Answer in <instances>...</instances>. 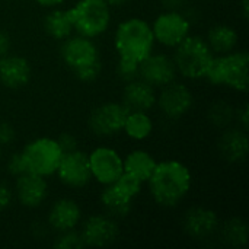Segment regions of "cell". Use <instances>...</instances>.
<instances>
[{
    "mask_svg": "<svg viewBox=\"0 0 249 249\" xmlns=\"http://www.w3.org/2000/svg\"><path fill=\"white\" fill-rule=\"evenodd\" d=\"M147 182L156 204L175 207L191 188V172L178 160H165L156 163Z\"/></svg>",
    "mask_w": 249,
    "mask_h": 249,
    "instance_id": "6da1fadb",
    "label": "cell"
},
{
    "mask_svg": "<svg viewBox=\"0 0 249 249\" xmlns=\"http://www.w3.org/2000/svg\"><path fill=\"white\" fill-rule=\"evenodd\" d=\"M155 35L152 26L140 19L131 18L117 26L114 44L120 60L140 64L150 53H153Z\"/></svg>",
    "mask_w": 249,
    "mask_h": 249,
    "instance_id": "7a4b0ae2",
    "label": "cell"
},
{
    "mask_svg": "<svg viewBox=\"0 0 249 249\" xmlns=\"http://www.w3.org/2000/svg\"><path fill=\"white\" fill-rule=\"evenodd\" d=\"M248 63L247 51L220 54L219 57H213L204 77L212 85H226L235 90L247 92L249 82Z\"/></svg>",
    "mask_w": 249,
    "mask_h": 249,
    "instance_id": "3957f363",
    "label": "cell"
},
{
    "mask_svg": "<svg viewBox=\"0 0 249 249\" xmlns=\"http://www.w3.org/2000/svg\"><path fill=\"white\" fill-rule=\"evenodd\" d=\"M214 57L206 39L197 35H188L175 47L174 63L177 71H179L187 79H201Z\"/></svg>",
    "mask_w": 249,
    "mask_h": 249,
    "instance_id": "277c9868",
    "label": "cell"
},
{
    "mask_svg": "<svg viewBox=\"0 0 249 249\" xmlns=\"http://www.w3.org/2000/svg\"><path fill=\"white\" fill-rule=\"evenodd\" d=\"M67 12L73 29L88 38L102 35L111 23V10L105 0H79Z\"/></svg>",
    "mask_w": 249,
    "mask_h": 249,
    "instance_id": "5b68a950",
    "label": "cell"
},
{
    "mask_svg": "<svg viewBox=\"0 0 249 249\" xmlns=\"http://www.w3.org/2000/svg\"><path fill=\"white\" fill-rule=\"evenodd\" d=\"M20 153L26 165V172L45 178L55 174L64 152L57 140L41 137L29 142Z\"/></svg>",
    "mask_w": 249,
    "mask_h": 249,
    "instance_id": "8992f818",
    "label": "cell"
},
{
    "mask_svg": "<svg viewBox=\"0 0 249 249\" xmlns=\"http://www.w3.org/2000/svg\"><path fill=\"white\" fill-rule=\"evenodd\" d=\"M190 20L178 10H166L160 13L152 25L155 41L172 48L190 35Z\"/></svg>",
    "mask_w": 249,
    "mask_h": 249,
    "instance_id": "52a82bcc",
    "label": "cell"
},
{
    "mask_svg": "<svg viewBox=\"0 0 249 249\" xmlns=\"http://www.w3.org/2000/svg\"><path fill=\"white\" fill-rule=\"evenodd\" d=\"M130 111L118 102H107L99 105L89 115V128L102 137L114 136L124 127L127 114Z\"/></svg>",
    "mask_w": 249,
    "mask_h": 249,
    "instance_id": "ba28073f",
    "label": "cell"
},
{
    "mask_svg": "<svg viewBox=\"0 0 249 249\" xmlns=\"http://www.w3.org/2000/svg\"><path fill=\"white\" fill-rule=\"evenodd\" d=\"M60 181L70 188H83L92 179L89 156L80 150L63 153V158L55 171Z\"/></svg>",
    "mask_w": 249,
    "mask_h": 249,
    "instance_id": "9c48e42d",
    "label": "cell"
},
{
    "mask_svg": "<svg viewBox=\"0 0 249 249\" xmlns=\"http://www.w3.org/2000/svg\"><path fill=\"white\" fill-rule=\"evenodd\" d=\"M89 156V166L92 178L102 185L114 184L124 172L123 158L109 147H98Z\"/></svg>",
    "mask_w": 249,
    "mask_h": 249,
    "instance_id": "30bf717a",
    "label": "cell"
},
{
    "mask_svg": "<svg viewBox=\"0 0 249 249\" xmlns=\"http://www.w3.org/2000/svg\"><path fill=\"white\" fill-rule=\"evenodd\" d=\"M82 241L85 247H109L112 245L120 236V228L114 217L96 214L90 216L82 228L80 232Z\"/></svg>",
    "mask_w": 249,
    "mask_h": 249,
    "instance_id": "8fae6325",
    "label": "cell"
},
{
    "mask_svg": "<svg viewBox=\"0 0 249 249\" xmlns=\"http://www.w3.org/2000/svg\"><path fill=\"white\" fill-rule=\"evenodd\" d=\"M139 77L153 88H163L177 77V67L174 60L163 53H150L139 64Z\"/></svg>",
    "mask_w": 249,
    "mask_h": 249,
    "instance_id": "7c38bea8",
    "label": "cell"
},
{
    "mask_svg": "<svg viewBox=\"0 0 249 249\" xmlns=\"http://www.w3.org/2000/svg\"><path fill=\"white\" fill-rule=\"evenodd\" d=\"M60 54L66 66L70 67L71 70H76L79 67H83L99 60L98 47L90 38L83 35H70L69 38H66L60 48Z\"/></svg>",
    "mask_w": 249,
    "mask_h": 249,
    "instance_id": "4fadbf2b",
    "label": "cell"
},
{
    "mask_svg": "<svg viewBox=\"0 0 249 249\" xmlns=\"http://www.w3.org/2000/svg\"><path fill=\"white\" fill-rule=\"evenodd\" d=\"M160 111L172 120L184 117L193 107V93L191 90L177 82H171L163 86L159 98L156 99Z\"/></svg>",
    "mask_w": 249,
    "mask_h": 249,
    "instance_id": "5bb4252c",
    "label": "cell"
},
{
    "mask_svg": "<svg viewBox=\"0 0 249 249\" xmlns=\"http://www.w3.org/2000/svg\"><path fill=\"white\" fill-rule=\"evenodd\" d=\"M184 231L193 239H209L219 229V219L216 213L206 207H193L190 209L182 220Z\"/></svg>",
    "mask_w": 249,
    "mask_h": 249,
    "instance_id": "9a60e30c",
    "label": "cell"
},
{
    "mask_svg": "<svg viewBox=\"0 0 249 249\" xmlns=\"http://www.w3.org/2000/svg\"><path fill=\"white\" fill-rule=\"evenodd\" d=\"M16 197L19 203L28 209L39 207L48 194V184L44 179V177L25 172L19 177H16Z\"/></svg>",
    "mask_w": 249,
    "mask_h": 249,
    "instance_id": "2e32d148",
    "label": "cell"
},
{
    "mask_svg": "<svg viewBox=\"0 0 249 249\" xmlns=\"http://www.w3.org/2000/svg\"><path fill=\"white\" fill-rule=\"evenodd\" d=\"M31 79V64L19 55L0 57V83L9 89H19Z\"/></svg>",
    "mask_w": 249,
    "mask_h": 249,
    "instance_id": "e0dca14e",
    "label": "cell"
},
{
    "mask_svg": "<svg viewBox=\"0 0 249 249\" xmlns=\"http://www.w3.org/2000/svg\"><path fill=\"white\" fill-rule=\"evenodd\" d=\"M156 104V92L152 85L142 79L127 82L123 90V105L128 111L147 112Z\"/></svg>",
    "mask_w": 249,
    "mask_h": 249,
    "instance_id": "ac0fdd59",
    "label": "cell"
},
{
    "mask_svg": "<svg viewBox=\"0 0 249 249\" xmlns=\"http://www.w3.org/2000/svg\"><path fill=\"white\" fill-rule=\"evenodd\" d=\"M82 217L80 207L74 200L61 198L53 204L48 213V225L57 232L73 231Z\"/></svg>",
    "mask_w": 249,
    "mask_h": 249,
    "instance_id": "d6986e66",
    "label": "cell"
},
{
    "mask_svg": "<svg viewBox=\"0 0 249 249\" xmlns=\"http://www.w3.org/2000/svg\"><path fill=\"white\" fill-rule=\"evenodd\" d=\"M217 147H219L222 158L226 159L228 162H232V163L242 162L245 160L248 155V136L245 131H241L236 128L226 130L219 139Z\"/></svg>",
    "mask_w": 249,
    "mask_h": 249,
    "instance_id": "ffe728a7",
    "label": "cell"
},
{
    "mask_svg": "<svg viewBox=\"0 0 249 249\" xmlns=\"http://www.w3.org/2000/svg\"><path fill=\"white\" fill-rule=\"evenodd\" d=\"M239 35L235 28L229 25H216L207 34V44L216 54H228L238 45Z\"/></svg>",
    "mask_w": 249,
    "mask_h": 249,
    "instance_id": "44dd1931",
    "label": "cell"
},
{
    "mask_svg": "<svg viewBox=\"0 0 249 249\" xmlns=\"http://www.w3.org/2000/svg\"><path fill=\"white\" fill-rule=\"evenodd\" d=\"M123 162H124V172L136 177L142 182H147L156 166L155 158L144 150H134L128 153L125 159H123Z\"/></svg>",
    "mask_w": 249,
    "mask_h": 249,
    "instance_id": "7402d4cb",
    "label": "cell"
},
{
    "mask_svg": "<svg viewBox=\"0 0 249 249\" xmlns=\"http://www.w3.org/2000/svg\"><path fill=\"white\" fill-rule=\"evenodd\" d=\"M131 198L124 196L114 184L105 185V190L101 194V203L108 216L123 219L131 210Z\"/></svg>",
    "mask_w": 249,
    "mask_h": 249,
    "instance_id": "603a6c76",
    "label": "cell"
},
{
    "mask_svg": "<svg viewBox=\"0 0 249 249\" xmlns=\"http://www.w3.org/2000/svg\"><path fill=\"white\" fill-rule=\"evenodd\" d=\"M44 29L54 39H66L74 31L73 25H71V20L69 18V12L67 10H61V9L51 10L45 16V19H44Z\"/></svg>",
    "mask_w": 249,
    "mask_h": 249,
    "instance_id": "cb8c5ba5",
    "label": "cell"
},
{
    "mask_svg": "<svg viewBox=\"0 0 249 249\" xmlns=\"http://www.w3.org/2000/svg\"><path fill=\"white\" fill-rule=\"evenodd\" d=\"M123 130L133 140H144L153 131V121L143 111H130L127 114Z\"/></svg>",
    "mask_w": 249,
    "mask_h": 249,
    "instance_id": "d4e9b609",
    "label": "cell"
},
{
    "mask_svg": "<svg viewBox=\"0 0 249 249\" xmlns=\"http://www.w3.org/2000/svg\"><path fill=\"white\" fill-rule=\"evenodd\" d=\"M223 239L232 247H245L248 242V226L241 219H231L225 223L223 229Z\"/></svg>",
    "mask_w": 249,
    "mask_h": 249,
    "instance_id": "484cf974",
    "label": "cell"
},
{
    "mask_svg": "<svg viewBox=\"0 0 249 249\" xmlns=\"http://www.w3.org/2000/svg\"><path fill=\"white\" fill-rule=\"evenodd\" d=\"M233 117H235V112H233L232 105L225 101L213 102L209 109V121L217 128L228 127L233 121Z\"/></svg>",
    "mask_w": 249,
    "mask_h": 249,
    "instance_id": "4316f807",
    "label": "cell"
},
{
    "mask_svg": "<svg viewBox=\"0 0 249 249\" xmlns=\"http://www.w3.org/2000/svg\"><path fill=\"white\" fill-rule=\"evenodd\" d=\"M114 185H115L124 196H127L128 198L133 200L134 197H137V196L140 194L143 182H142L140 179H137L136 177H133V175H130V174H127V172H123L121 177L114 182Z\"/></svg>",
    "mask_w": 249,
    "mask_h": 249,
    "instance_id": "83f0119b",
    "label": "cell"
},
{
    "mask_svg": "<svg viewBox=\"0 0 249 249\" xmlns=\"http://www.w3.org/2000/svg\"><path fill=\"white\" fill-rule=\"evenodd\" d=\"M54 247L58 249H80L85 247L80 233L73 231H67V232H61V235L57 238V241L54 242Z\"/></svg>",
    "mask_w": 249,
    "mask_h": 249,
    "instance_id": "f1b7e54d",
    "label": "cell"
},
{
    "mask_svg": "<svg viewBox=\"0 0 249 249\" xmlns=\"http://www.w3.org/2000/svg\"><path fill=\"white\" fill-rule=\"evenodd\" d=\"M101 69H102V64H101V60H98V61H93L90 64H86L83 67L73 70V73L80 82H93L95 79L99 77Z\"/></svg>",
    "mask_w": 249,
    "mask_h": 249,
    "instance_id": "f546056e",
    "label": "cell"
},
{
    "mask_svg": "<svg viewBox=\"0 0 249 249\" xmlns=\"http://www.w3.org/2000/svg\"><path fill=\"white\" fill-rule=\"evenodd\" d=\"M117 74L120 79L124 82H131L139 79V64L133 61H125V60H118L117 64Z\"/></svg>",
    "mask_w": 249,
    "mask_h": 249,
    "instance_id": "4dcf8cb0",
    "label": "cell"
},
{
    "mask_svg": "<svg viewBox=\"0 0 249 249\" xmlns=\"http://www.w3.org/2000/svg\"><path fill=\"white\" fill-rule=\"evenodd\" d=\"M7 171L13 177H19L26 172V165H25L22 153H13L10 156L9 162H7Z\"/></svg>",
    "mask_w": 249,
    "mask_h": 249,
    "instance_id": "1f68e13d",
    "label": "cell"
},
{
    "mask_svg": "<svg viewBox=\"0 0 249 249\" xmlns=\"http://www.w3.org/2000/svg\"><path fill=\"white\" fill-rule=\"evenodd\" d=\"M57 143L60 144L61 150L66 153V152H71V150H76L77 149V140L73 134L70 133H61L57 139Z\"/></svg>",
    "mask_w": 249,
    "mask_h": 249,
    "instance_id": "d6a6232c",
    "label": "cell"
},
{
    "mask_svg": "<svg viewBox=\"0 0 249 249\" xmlns=\"http://www.w3.org/2000/svg\"><path fill=\"white\" fill-rule=\"evenodd\" d=\"M15 128L6 121H0V144H10L15 140Z\"/></svg>",
    "mask_w": 249,
    "mask_h": 249,
    "instance_id": "836d02e7",
    "label": "cell"
},
{
    "mask_svg": "<svg viewBox=\"0 0 249 249\" xmlns=\"http://www.w3.org/2000/svg\"><path fill=\"white\" fill-rule=\"evenodd\" d=\"M12 191L9 190V187H6L4 184L0 182V212L6 210L10 203H12Z\"/></svg>",
    "mask_w": 249,
    "mask_h": 249,
    "instance_id": "e575fe53",
    "label": "cell"
},
{
    "mask_svg": "<svg viewBox=\"0 0 249 249\" xmlns=\"http://www.w3.org/2000/svg\"><path fill=\"white\" fill-rule=\"evenodd\" d=\"M10 48V36L6 31L0 29V57L6 55Z\"/></svg>",
    "mask_w": 249,
    "mask_h": 249,
    "instance_id": "d590c367",
    "label": "cell"
},
{
    "mask_svg": "<svg viewBox=\"0 0 249 249\" xmlns=\"http://www.w3.org/2000/svg\"><path fill=\"white\" fill-rule=\"evenodd\" d=\"M236 118H238V121L242 124L244 130H247V128H248V105H247V104H244V105H242V108H241V109H238V112H236Z\"/></svg>",
    "mask_w": 249,
    "mask_h": 249,
    "instance_id": "8d00e7d4",
    "label": "cell"
},
{
    "mask_svg": "<svg viewBox=\"0 0 249 249\" xmlns=\"http://www.w3.org/2000/svg\"><path fill=\"white\" fill-rule=\"evenodd\" d=\"M160 3L166 10H179L185 4V0H160Z\"/></svg>",
    "mask_w": 249,
    "mask_h": 249,
    "instance_id": "74e56055",
    "label": "cell"
},
{
    "mask_svg": "<svg viewBox=\"0 0 249 249\" xmlns=\"http://www.w3.org/2000/svg\"><path fill=\"white\" fill-rule=\"evenodd\" d=\"M34 1H36L38 4L44 7H57L58 4L63 3V0H34Z\"/></svg>",
    "mask_w": 249,
    "mask_h": 249,
    "instance_id": "f35d334b",
    "label": "cell"
},
{
    "mask_svg": "<svg viewBox=\"0 0 249 249\" xmlns=\"http://www.w3.org/2000/svg\"><path fill=\"white\" fill-rule=\"evenodd\" d=\"M249 10V0H242V16L245 19H248V12Z\"/></svg>",
    "mask_w": 249,
    "mask_h": 249,
    "instance_id": "ab89813d",
    "label": "cell"
},
{
    "mask_svg": "<svg viewBox=\"0 0 249 249\" xmlns=\"http://www.w3.org/2000/svg\"><path fill=\"white\" fill-rule=\"evenodd\" d=\"M109 6H120V4H124L125 1L128 0H105Z\"/></svg>",
    "mask_w": 249,
    "mask_h": 249,
    "instance_id": "60d3db41",
    "label": "cell"
},
{
    "mask_svg": "<svg viewBox=\"0 0 249 249\" xmlns=\"http://www.w3.org/2000/svg\"><path fill=\"white\" fill-rule=\"evenodd\" d=\"M0 159H1V149H0Z\"/></svg>",
    "mask_w": 249,
    "mask_h": 249,
    "instance_id": "b9f144b4",
    "label": "cell"
}]
</instances>
